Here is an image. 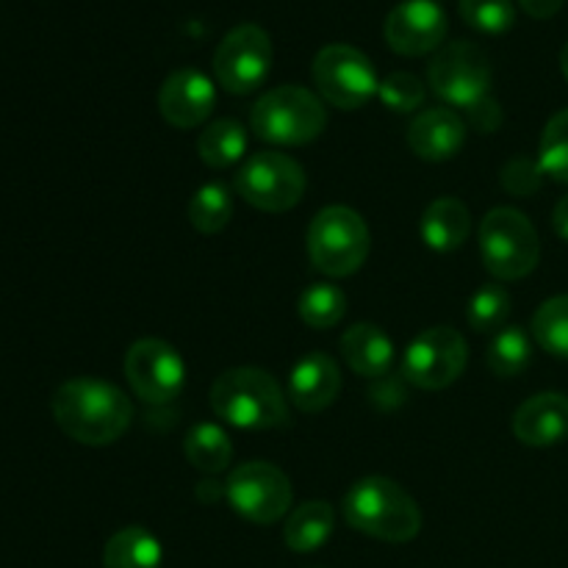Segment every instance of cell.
Returning a JSON list of instances; mask_svg holds the SVG:
<instances>
[{"label":"cell","mask_w":568,"mask_h":568,"mask_svg":"<svg viewBox=\"0 0 568 568\" xmlns=\"http://www.w3.org/2000/svg\"><path fill=\"white\" fill-rule=\"evenodd\" d=\"M225 497L231 508L253 525H275L292 514V483L286 471L266 460L236 466L225 483Z\"/></svg>","instance_id":"cell-9"},{"label":"cell","mask_w":568,"mask_h":568,"mask_svg":"<svg viewBox=\"0 0 568 568\" xmlns=\"http://www.w3.org/2000/svg\"><path fill=\"white\" fill-rule=\"evenodd\" d=\"M214 105L216 87L205 72L183 67V70H175L161 83L159 111L172 128L189 131V128L203 125L211 111H214Z\"/></svg>","instance_id":"cell-15"},{"label":"cell","mask_w":568,"mask_h":568,"mask_svg":"<svg viewBox=\"0 0 568 568\" xmlns=\"http://www.w3.org/2000/svg\"><path fill=\"white\" fill-rule=\"evenodd\" d=\"M408 144L419 159L449 161L466 144V125L453 109H427L410 122Z\"/></svg>","instance_id":"cell-18"},{"label":"cell","mask_w":568,"mask_h":568,"mask_svg":"<svg viewBox=\"0 0 568 568\" xmlns=\"http://www.w3.org/2000/svg\"><path fill=\"white\" fill-rule=\"evenodd\" d=\"M342 394V369L327 353H308L294 364L288 375V399L305 414L331 408Z\"/></svg>","instance_id":"cell-16"},{"label":"cell","mask_w":568,"mask_h":568,"mask_svg":"<svg viewBox=\"0 0 568 568\" xmlns=\"http://www.w3.org/2000/svg\"><path fill=\"white\" fill-rule=\"evenodd\" d=\"M560 70H564V75H566V81H568V42H566L564 53H560Z\"/></svg>","instance_id":"cell-38"},{"label":"cell","mask_w":568,"mask_h":568,"mask_svg":"<svg viewBox=\"0 0 568 568\" xmlns=\"http://www.w3.org/2000/svg\"><path fill=\"white\" fill-rule=\"evenodd\" d=\"M425 244L436 253H455L471 233V214L458 197H438L425 209L419 220Z\"/></svg>","instance_id":"cell-20"},{"label":"cell","mask_w":568,"mask_h":568,"mask_svg":"<svg viewBox=\"0 0 568 568\" xmlns=\"http://www.w3.org/2000/svg\"><path fill=\"white\" fill-rule=\"evenodd\" d=\"M447 14L436 0H403L386 17L388 48L403 55H425L442 48Z\"/></svg>","instance_id":"cell-14"},{"label":"cell","mask_w":568,"mask_h":568,"mask_svg":"<svg viewBox=\"0 0 568 568\" xmlns=\"http://www.w3.org/2000/svg\"><path fill=\"white\" fill-rule=\"evenodd\" d=\"M538 164H541L544 175L558 183H568V109L558 111L544 128Z\"/></svg>","instance_id":"cell-30"},{"label":"cell","mask_w":568,"mask_h":568,"mask_svg":"<svg viewBox=\"0 0 568 568\" xmlns=\"http://www.w3.org/2000/svg\"><path fill=\"white\" fill-rule=\"evenodd\" d=\"M233 216V194L222 183H205L194 192L192 203H189V222L197 233L214 236V233L225 231L227 222Z\"/></svg>","instance_id":"cell-27"},{"label":"cell","mask_w":568,"mask_h":568,"mask_svg":"<svg viewBox=\"0 0 568 568\" xmlns=\"http://www.w3.org/2000/svg\"><path fill=\"white\" fill-rule=\"evenodd\" d=\"M305 172L292 155L264 150L250 155L236 175V192L244 203L266 214L294 209L305 194Z\"/></svg>","instance_id":"cell-8"},{"label":"cell","mask_w":568,"mask_h":568,"mask_svg":"<svg viewBox=\"0 0 568 568\" xmlns=\"http://www.w3.org/2000/svg\"><path fill=\"white\" fill-rule=\"evenodd\" d=\"M344 519L364 536L386 544H408L422 530V510L399 483L364 477L344 497Z\"/></svg>","instance_id":"cell-3"},{"label":"cell","mask_w":568,"mask_h":568,"mask_svg":"<svg viewBox=\"0 0 568 568\" xmlns=\"http://www.w3.org/2000/svg\"><path fill=\"white\" fill-rule=\"evenodd\" d=\"M211 410L239 430H275L288 422V403L281 383L255 366L222 372L211 386Z\"/></svg>","instance_id":"cell-2"},{"label":"cell","mask_w":568,"mask_h":568,"mask_svg":"<svg viewBox=\"0 0 568 568\" xmlns=\"http://www.w3.org/2000/svg\"><path fill=\"white\" fill-rule=\"evenodd\" d=\"M222 494H225V488L216 486V483H211V480L200 483L197 486V499H203V503H214V499H220Z\"/></svg>","instance_id":"cell-37"},{"label":"cell","mask_w":568,"mask_h":568,"mask_svg":"<svg viewBox=\"0 0 568 568\" xmlns=\"http://www.w3.org/2000/svg\"><path fill=\"white\" fill-rule=\"evenodd\" d=\"M183 453L194 469L205 471V475H220L231 466L233 460V442L220 425L214 422H200L186 433L183 442Z\"/></svg>","instance_id":"cell-23"},{"label":"cell","mask_w":568,"mask_h":568,"mask_svg":"<svg viewBox=\"0 0 568 568\" xmlns=\"http://www.w3.org/2000/svg\"><path fill=\"white\" fill-rule=\"evenodd\" d=\"M305 247L311 264L322 275L347 277L355 275L369 258L372 236L358 211L347 205H327L311 220Z\"/></svg>","instance_id":"cell-4"},{"label":"cell","mask_w":568,"mask_h":568,"mask_svg":"<svg viewBox=\"0 0 568 568\" xmlns=\"http://www.w3.org/2000/svg\"><path fill=\"white\" fill-rule=\"evenodd\" d=\"M466 114H469L471 128L480 133H494L499 125H503V105H499L491 94H488L486 100H480L477 105H471Z\"/></svg>","instance_id":"cell-34"},{"label":"cell","mask_w":568,"mask_h":568,"mask_svg":"<svg viewBox=\"0 0 568 568\" xmlns=\"http://www.w3.org/2000/svg\"><path fill=\"white\" fill-rule=\"evenodd\" d=\"M55 425L83 447H109L131 427L133 405L122 388L98 377H72L53 394Z\"/></svg>","instance_id":"cell-1"},{"label":"cell","mask_w":568,"mask_h":568,"mask_svg":"<svg viewBox=\"0 0 568 568\" xmlns=\"http://www.w3.org/2000/svg\"><path fill=\"white\" fill-rule=\"evenodd\" d=\"M552 227H555V233L564 239V242H568V194H566V197H560L558 205H555Z\"/></svg>","instance_id":"cell-36"},{"label":"cell","mask_w":568,"mask_h":568,"mask_svg":"<svg viewBox=\"0 0 568 568\" xmlns=\"http://www.w3.org/2000/svg\"><path fill=\"white\" fill-rule=\"evenodd\" d=\"M514 433L527 447H555L568 438V397L544 392L521 403L514 416Z\"/></svg>","instance_id":"cell-17"},{"label":"cell","mask_w":568,"mask_h":568,"mask_svg":"<svg viewBox=\"0 0 568 568\" xmlns=\"http://www.w3.org/2000/svg\"><path fill=\"white\" fill-rule=\"evenodd\" d=\"M480 258L483 266L491 272L497 281H521L530 275L541 258V242L538 231L521 211L494 209L480 222Z\"/></svg>","instance_id":"cell-6"},{"label":"cell","mask_w":568,"mask_h":568,"mask_svg":"<svg viewBox=\"0 0 568 568\" xmlns=\"http://www.w3.org/2000/svg\"><path fill=\"white\" fill-rule=\"evenodd\" d=\"M427 81L444 103L469 111L491 94V64L477 44L449 42L433 55Z\"/></svg>","instance_id":"cell-11"},{"label":"cell","mask_w":568,"mask_h":568,"mask_svg":"<svg viewBox=\"0 0 568 568\" xmlns=\"http://www.w3.org/2000/svg\"><path fill=\"white\" fill-rule=\"evenodd\" d=\"M460 17L475 31L499 37L514 28L516 9L510 0H460Z\"/></svg>","instance_id":"cell-31"},{"label":"cell","mask_w":568,"mask_h":568,"mask_svg":"<svg viewBox=\"0 0 568 568\" xmlns=\"http://www.w3.org/2000/svg\"><path fill=\"white\" fill-rule=\"evenodd\" d=\"M247 150V133L236 120H214L205 125V131L197 136V155L211 170H225V166L242 161Z\"/></svg>","instance_id":"cell-24"},{"label":"cell","mask_w":568,"mask_h":568,"mask_svg":"<svg viewBox=\"0 0 568 568\" xmlns=\"http://www.w3.org/2000/svg\"><path fill=\"white\" fill-rule=\"evenodd\" d=\"M503 186L508 189L516 197H527V194H536L544 183V170L538 164V159H527V155H516L508 164L503 166V175H499Z\"/></svg>","instance_id":"cell-33"},{"label":"cell","mask_w":568,"mask_h":568,"mask_svg":"<svg viewBox=\"0 0 568 568\" xmlns=\"http://www.w3.org/2000/svg\"><path fill=\"white\" fill-rule=\"evenodd\" d=\"M377 98L388 111L397 114H410L425 103V83L414 72H392L386 81H381Z\"/></svg>","instance_id":"cell-32"},{"label":"cell","mask_w":568,"mask_h":568,"mask_svg":"<svg viewBox=\"0 0 568 568\" xmlns=\"http://www.w3.org/2000/svg\"><path fill=\"white\" fill-rule=\"evenodd\" d=\"M314 83L322 98L342 111H355L369 103L381 89L375 64L369 55L353 44H327L316 53Z\"/></svg>","instance_id":"cell-7"},{"label":"cell","mask_w":568,"mask_h":568,"mask_svg":"<svg viewBox=\"0 0 568 568\" xmlns=\"http://www.w3.org/2000/svg\"><path fill=\"white\" fill-rule=\"evenodd\" d=\"M532 338L555 358L568 361V294L547 300L532 316Z\"/></svg>","instance_id":"cell-29"},{"label":"cell","mask_w":568,"mask_h":568,"mask_svg":"<svg viewBox=\"0 0 568 568\" xmlns=\"http://www.w3.org/2000/svg\"><path fill=\"white\" fill-rule=\"evenodd\" d=\"M125 377L142 403L166 405L181 397L186 366L172 344L161 338H139L125 353Z\"/></svg>","instance_id":"cell-13"},{"label":"cell","mask_w":568,"mask_h":568,"mask_svg":"<svg viewBox=\"0 0 568 568\" xmlns=\"http://www.w3.org/2000/svg\"><path fill=\"white\" fill-rule=\"evenodd\" d=\"M164 549L148 527H122L105 541L103 568H161Z\"/></svg>","instance_id":"cell-22"},{"label":"cell","mask_w":568,"mask_h":568,"mask_svg":"<svg viewBox=\"0 0 568 568\" xmlns=\"http://www.w3.org/2000/svg\"><path fill=\"white\" fill-rule=\"evenodd\" d=\"M564 3L566 0H519L521 9L530 17H536V20H549V17H555L564 9Z\"/></svg>","instance_id":"cell-35"},{"label":"cell","mask_w":568,"mask_h":568,"mask_svg":"<svg viewBox=\"0 0 568 568\" xmlns=\"http://www.w3.org/2000/svg\"><path fill=\"white\" fill-rule=\"evenodd\" d=\"M300 320L314 331H331L347 314V294L333 283H314L300 294Z\"/></svg>","instance_id":"cell-26"},{"label":"cell","mask_w":568,"mask_h":568,"mask_svg":"<svg viewBox=\"0 0 568 568\" xmlns=\"http://www.w3.org/2000/svg\"><path fill=\"white\" fill-rule=\"evenodd\" d=\"M342 358L355 375L386 377L394 366V342L383 327L358 322L342 336Z\"/></svg>","instance_id":"cell-19"},{"label":"cell","mask_w":568,"mask_h":568,"mask_svg":"<svg viewBox=\"0 0 568 568\" xmlns=\"http://www.w3.org/2000/svg\"><path fill=\"white\" fill-rule=\"evenodd\" d=\"M333 525H336V514L327 503L314 499V503H303L300 508H292L286 516V527H283V541L292 552L308 555L325 547L333 536Z\"/></svg>","instance_id":"cell-21"},{"label":"cell","mask_w":568,"mask_h":568,"mask_svg":"<svg viewBox=\"0 0 568 568\" xmlns=\"http://www.w3.org/2000/svg\"><path fill=\"white\" fill-rule=\"evenodd\" d=\"M488 369L497 377H516L530 366L532 361V344L525 327L508 325L503 331L494 333L491 344H488Z\"/></svg>","instance_id":"cell-25"},{"label":"cell","mask_w":568,"mask_h":568,"mask_svg":"<svg viewBox=\"0 0 568 568\" xmlns=\"http://www.w3.org/2000/svg\"><path fill=\"white\" fill-rule=\"evenodd\" d=\"M250 125L264 142L297 148L322 136L327 125V109L314 92L288 83L258 98L250 111Z\"/></svg>","instance_id":"cell-5"},{"label":"cell","mask_w":568,"mask_h":568,"mask_svg":"<svg viewBox=\"0 0 568 568\" xmlns=\"http://www.w3.org/2000/svg\"><path fill=\"white\" fill-rule=\"evenodd\" d=\"M510 316V292L499 283H486L477 288L466 308V322L475 333L503 331Z\"/></svg>","instance_id":"cell-28"},{"label":"cell","mask_w":568,"mask_h":568,"mask_svg":"<svg viewBox=\"0 0 568 568\" xmlns=\"http://www.w3.org/2000/svg\"><path fill=\"white\" fill-rule=\"evenodd\" d=\"M272 67L270 33L253 22H242L225 33L214 53V75L225 92L250 94L266 81Z\"/></svg>","instance_id":"cell-12"},{"label":"cell","mask_w":568,"mask_h":568,"mask_svg":"<svg viewBox=\"0 0 568 568\" xmlns=\"http://www.w3.org/2000/svg\"><path fill=\"white\" fill-rule=\"evenodd\" d=\"M469 344L455 327H427L403 355V377L422 392H442L464 375Z\"/></svg>","instance_id":"cell-10"}]
</instances>
